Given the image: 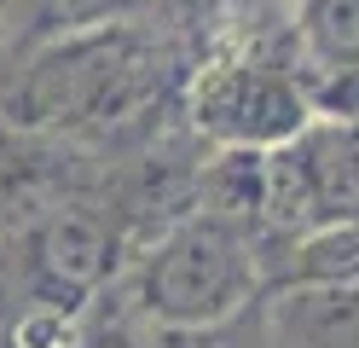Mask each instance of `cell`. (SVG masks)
I'll return each instance as SVG.
<instances>
[{
  "instance_id": "1",
  "label": "cell",
  "mask_w": 359,
  "mask_h": 348,
  "mask_svg": "<svg viewBox=\"0 0 359 348\" xmlns=\"http://www.w3.org/2000/svg\"><path fill=\"white\" fill-rule=\"evenodd\" d=\"M133 302L163 331H215L266 296L261 244L250 232L203 215H180L163 238L133 255Z\"/></svg>"
},
{
  "instance_id": "5",
  "label": "cell",
  "mask_w": 359,
  "mask_h": 348,
  "mask_svg": "<svg viewBox=\"0 0 359 348\" xmlns=\"http://www.w3.org/2000/svg\"><path fill=\"white\" fill-rule=\"evenodd\" d=\"M93 162L76 139L64 134H35V128H6L0 134V232H18L58 203L93 198Z\"/></svg>"
},
{
  "instance_id": "6",
  "label": "cell",
  "mask_w": 359,
  "mask_h": 348,
  "mask_svg": "<svg viewBox=\"0 0 359 348\" xmlns=\"http://www.w3.org/2000/svg\"><path fill=\"white\" fill-rule=\"evenodd\" d=\"M261 278L273 290H359V221H325L261 250Z\"/></svg>"
},
{
  "instance_id": "7",
  "label": "cell",
  "mask_w": 359,
  "mask_h": 348,
  "mask_svg": "<svg viewBox=\"0 0 359 348\" xmlns=\"http://www.w3.org/2000/svg\"><path fill=\"white\" fill-rule=\"evenodd\" d=\"M307 162L313 203L325 221H359V116H313V128L296 139Z\"/></svg>"
},
{
  "instance_id": "10",
  "label": "cell",
  "mask_w": 359,
  "mask_h": 348,
  "mask_svg": "<svg viewBox=\"0 0 359 348\" xmlns=\"http://www.w3.org/2000/svg\"><path fill=\"white\" fill-rule=\"evenodd\" d=\"M29 314V285H24V262H18V238L0 232V337Z\"/></svg>"
},
{
  "instance_id": "2",
  "label": "cell",
  "mask_w": 359,
  "mask_h": 348,
  "mask_svg": "<svg viewBox=\"0 0 359 348\" xmlns=\"http://www.w3.org/2000/svg\"><path fill=\"white\" fill-rule=\"evenodd\" d=\"M151 93H156V70H151V53L140 46V35L81 30L29 58L24 82L6 99V122L76 139L87 128H110L122 116L145 110Z\"/></svg>"
},
{
  "instance_id": "11",
  "label": "cell",
  "mask_w": 359,
  "mask_h": 348,
  "mask_svg": "<svg viewBox=\"0 0 359 348\" xmlns=\"http://www.w3.org/2000/svg\"><path fill=\"white\" fill-rule=\"evenodd\" d=\"M313 116H359V70H342L325 93H313Z\"/></svg>"
},
{
  "instance_id": "9",
  "label": "cell",
  "mask_w": 359,
  "mask_h": 348,
  "mask_svg": "<svg viewBox=\"0 0 359 348\" xmlns=\"http://www.w3.org/2000/svg\"><path fill=\"white\" fill-rule=\"evenodd\" d=\"M302 46L325 76L359 70V0H302Z\"/></svg>"
},
{
  "instance_id": "12",
  "label": "cell",
  "mask_w": 359,
  "mask_h": 348,
  "mask_svg": "<svg viewBox=\"0 0 359 348\" xmlns=\"http://www.w3.org/2000/svg\"><path fill=\"white\" fill-rule=\"evenodd\" d=\"M81 348H140V342L122 337V331H99V337H81Z\"/></svg>"
},
{
  "instance_id": "3",
  "label": "cell",
  "mask_w": 359,
  "mask_h": 348,
  "mask_svg": "<svg viewBox=\"0 0 359 348\" xmlns=\"http://www.w3.org/2000/svg\"><path fill=\"white\" fill-rule=\"evenodd\" d=\"M18 238V262H24V285H29V308H53V314H87V302H99L128 262V244L110 209L93 198L58 203L53 215H41L29 226L12 232Z\"/></svg>"
},
{
  "instance_id": "8",
  "label": "cell",
  "mask_w": 359,
  "mask_h": 348,
  "mask_svg": "<svg viewBox=\"0 0 359 348\" xmlns=\"http://www.w3.org/2000/svg\"><path fill=\"white\" fill-rule=\"evenodd\" d=\"M273 325L290 348H359V290H273Z\"/></svg>"
},
{
  "instance_id": "4",
  "label": "cell",
  "mask_w": 359,
  "mask_h": 348,
  "mask_svg": "<svg viewBox=\"0 0 359 348\" xmlns=\"http://www.w3.org/2000/svg\"><path fill=\"white\" fill-rule=\"evenodd\" d=\"M191 128L215 151H278L313 128V93L278 64L220 58L191 87Z\"/></svg>"
},
{
  "instance_id": "13",
  "label": "cell",
  "mask_w": 359,
  "mask_h": 348,
  "mask_svg": "<svg viewBox=\"0 0 359 348\" xmlns=\"http://www.w3.org/2000/svg\"><path fill=\"white\" fill-rule=\"evenodd\" d=\"M0 348H6V337H0Z\"/></svg>"
}]
</instances>
